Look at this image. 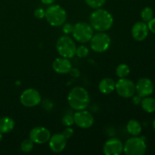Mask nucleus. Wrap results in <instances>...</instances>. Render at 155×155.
<instances>
[{
  "label": "nucleus",
  "instance_id": "obj_1",
  "mask_svg": "<svg viewBox=\"0 0 155 155\" xmlns=\"http://www.w3.org/2000/svg\"><path fill=\"white\" fill-rule=\"evenodd\" d=\"M89 21L93 30L98 32H105L112 27L114 18L110 12L100 8L91 14Z\"/></svg>",
  "mask_w": 155,
  "mask_h": 155
},
{
  "label": "nucleus",
  "instance_id": "obj_2",
  "mask_svg": "<svg viewBox=\"0 0 155 155\" xmlns=\"http://www.w3.org/2000/svg\"><path fill=\"white\" fill-rule=\"evenodd\" d=\"M68 104L76 110H84L89 106L90 98L89 92L81 86H76L70 91L68 96Z\"/></svg>",
  "mask_w": 155,
  "mask_h": 155
},
{
  "label": "nucleus",
  "instance_id": "obj_3",
  "mask_svg": "<svg viewBox=\"0 0 155 155\" xmlns=\"http://www.w3.org/2000/svg\"><path fill=\"white\" fill-rule=\"evenodd\" d=\"M45 18L51 26L60 27L66 21L67 12L61 6L52 4L45 9Z\"/></svg>",
  "mask_w": 155,
  "mask_h": 155
},
{
  "label": "nucleus",
  "instance_id": "obj_4",
  "mask_svg": "<svg viewBox=\"0 0 155 155\" xmlns=\"http://www.w3.org/2000/svg\"><path fill=\"white\" fill-rule=\"evenodd\" d=\"M146 151V142L142 137L133 136L124 145V152L127 155H143Z\"/></svg>",
  "mask_w": 155,
  "mask_h": 155
},
{
  "label": "nucleus",
  "instance_id": "obj_5",
  "mask_svg": "<svg viewBox=\"0 0 155 155\" xmlns=\"http://www.w3.org/2000/svg\"><path fill=\"white\" fill-rule=\"evenodd\" d=\"M56 48L61 57L70 59L75 55L77 45L72 38L63 36L58 39Z\"/></svg>",
  "mask_w": 155,
  "mask_h": 155
},
{
  "label": "nucleus",
  "instance_id": "obj_6",
  "mask_svg": "<svg viewBox=\"0 0 155 155\" xmlns=\"http://www.w3.org/2000/svg\"><path fill=\"white\" fill-rule=\"evenodd\" d=\"M74 39L80 43L89 42L94 35V30L89 24L79 22L74 26L72 32Z\"/></svg>",
  "mask_w": 155,
  "mask_h": 155
},
{
  "label": "nucleus",
  "instance_id": "obj_7",
  "mask_svg": "<svg viewBox=\"0 0 155 155\" xmlns=\"http://www.w3.org/2000/svg\"><path fill=\"white\" fill-rule=\"evenodd\" d=\"M89 42L92 51L97 53H102L108 49L111 43V39L104 32H98L92 36Z\"/></svg>",
  "mask_w": 155,
  "mask_h": 155
},
{
  "label": "nucleus",
  "instance_id": "obj_8",
  "mask_svg": "<svg viewBox=\"0 0 155 155\" xmlns=\"http://www.w3.org/2000/svg\"><path fill=\"white\" fill-rule=\"evenodd\" d=\"M115 90L120 97L132 98L136 94V84L130 79L119 78L115 83Z\"/></svg>",
  "mask_w": 155,
  "mask_h": 155
},
{
  "label": "nucleus",
  "instance_id": "obj_9",
  "mask_svg": "<svg viewBox=\"0 0 155 155\" xmlns=\"http://www.w3.org/2000/svg\"><path fill=\"white\" fill-rule=\"evenodd\" d=\"M20 101L26 107H36L41 102L40 93L33 88L27 89L21 95Z\"/></svg>",
  "mask_w": 155,
  "mask_h": 155
},
{
  "label": "nucleus",
  "instance_id": "obj_10",
  "mask_svg": "<svg viewBox=\"0 0 155 155\" xmlns=\"http://www.w3.org/2000/svg\"><path fill=\"white\" fill-rule=\"evenodd\" d=\"M74 124L82 129H89L94 124V117L88 110H77L74 114Z\"/></svg>",
  "mask_w": 155,
  "mask_h": 155
},
{
  "label": "nucleus",
  "instance_id": "obj_11",
  "mask_svg": "<svg viewBox=\"0 0 155 155\" xmlns=\"http://www.w3.org/2000/svg\"><path fill=\"white\" fill-rule=\"evenodd\" d=\"M51 137V133L47 128L43 127H36L30 132V139L34 144L42 145L48 142Z\"/></svg>",
  "mask_w": 155,
  "mask_h": 155
},
{
  "label": "nucleus",
  "instance_id": "obj_12",
  "mask_svg": "<svg viewBox=\"0 0 155 155\" xmlns=\"http://www.w3.org/2000/svg\"><path fill=\"white\" fill-rule=\"evenodd\" d=\"M154 90L153 82L147 77H142L136 83V93L142 98L150 96Z\"/></svg>",
  "mask_w": 155,
  "mask_h": 155
},
{
  "label": "nucleus",
  "instance_id": "obj_13",
  "mask_svg": "<svg viewBox=\"0 0 155 155\" xmlns=\"http://www.w3.org/2000/svg\"><path fill=\"white\" fill-rule=\"evenodd\" d=\"M124 151V144L117 138H111L104 143L103 152L105 155H120Z\"/></svg>",
  "mask_w": 155,
  "mask_h": 155
},
{
  "label": "nucleus",
  "instance_id": "obj_14",
  "mask_svg": "<svg viewBox=\"0 0 155 155\" xmlns=\"http://www.w3.org/2000/svg\"><path fill=\"white\" fill-rule=\"evenodd\" d=\"M148 24L144 21H138L132 27V36L137 42H142L148 36Z\"/></svg>",
  "mask_w": 155,
  "mask_h": 155
},
{
  "label": "nucleus",
  "instance_id": "obj_15",
  "mask_svg": "<svg viewBox=\"0 0 155 155\" xmlns=\"http://www.w3.org/2000/svg\"><path fill=\"white\" fill-rule=\"evenodd\" d=\"M48 145L51 151L54 153H60L65 149L67 139L62 135V133H56L51 136L48 140Z\"/></svg>",
  "mask_w": 155,
  "mask_h": 155
},
{
  "label": "nucleus",
  "instance_id": "obj_16",
  "mask_svg": "<svg viewBox=\"0 0 155 155\" xmlns=\"http://www.w3.org/2000/svg\"><path fill=\"white\" fill-rule=\"evenodd\" d=\"M52 68L59 74H68L72 69L71 61L66 58H57L52 63Z\"/></svg>",
  "mask_w": 155,
  "mask_h": 155
},
{
  "label": "nucleus",
  "instance_id": "obj_17",
  "mask_svg": "<svg viewBox=\"0 0 155 155\" xmlns=\"http://www.w3.org/2000/svg\"><path fill=\"white\" fill-rule=\"evenodd\" d=\"M115 81L110 77H105L99 82L98 89L104 95H109L115 90Z\"/></svg>",
  "mask_w": 155,
  "mask_h": 155
},
{
  "label": "nucleus",
  "instance_id": "obj_18",
  "mask_svg": "<svg viewBox=\"0 0 155 155\" xmlns=\"http://www.w3.org/2000/svg\"><path fill=\"white\" fill-rule=\"evenodd\" d=\"M127 130L131 136H139L142 133V127L139 121L135 119H132L127 123Z\"/></svg>",
  "mask_w": 155,
  "mask_h": 155
},
{
  "label": "nucleus",
  "instance_id": "obj_19",
  "mask_svg": "<svg viewBox=\"0 0 155 155\" xmlns=\"http://www.w3.org/2000/svg\"><path fill=\"white\" fill-rule=\"evenodd\" d=\"M15 121L12 117H3L0 118V132L2 133H8L13 130Z\"/></svg>",
  "mask_w": 155,
  "mask_h": 155
},
{
  "label": "nucleus",
  "instance_id": "obj_20",
  "mask_svg": "<svg viewBox=\"0 0 155 155\" xmlns=\"http://www.w3.org/2000/svg\"><path fill=\"white\" fill-rule=\"evenodd\" d=\"M140 104L142 108L146 113L151 114L155 111V98L151 97V95L142 98Z\"/></svg>",
  "mask_w": 155,
  "mask_h": 155
},
{
  "label": "nucleus",
  "instance_id": "obj_21",
  "mask_svg": "<svg viewBox=\"0 0 155 155\" xmlns=\"http://www.w3.org/2000/svg\"><path fill=\"white\" fill-rule=\"evenodd\" d=\"M130 74V68L126 64H120L116 68V75L119 78H126Z\"/></svg>",
  "mask_w": 155,
  "mask_h": 155
},
{
  "label": "nucleus",
  "instance_id": "obj_22",
  "mask_svg": "<svg viewBox=\"0 0 155 155\" xmlns=\"http://www.w3.org/2000/svg\"><path fill=\"white\" fill-rule=\"evenodd\" d=\"M141 18L142 21L148 23L154 18V12L153 9L150 7H145L141 12Z\"/></svg>",
  "mask_w": 155,
  "mask_h": 155
},
{
  "label": "nucleus",
  "instance_id": "obj_23",
  "mask_svg": "<svg viewBox=\"0 0 155 155\" xmlns=\"http://www.w3.org/2000/svg\"><path fill=\"white\" fill-rule=\"evenodd\" d=\"M34 143L30 139H24L21 144V150L24 153H29L33 149Z\"/></svg>",
  "mask_w": 155,
  "mask_h": 155
},
{
  "label": "nucleus",
  "instance_id": "obj_24",
  "mask_svg": "<svg viewBox=\"0 0 155 155\" xmlns=\"http://www.w3.org/2000/svg\"><path fill=\"white\" fill-rule=\"evenodd\" d=\"M107 0H85L88 6L93 9H98L104 5Z\"/></svg>",
  "mask_w": 155,
  "mask_h": 155
},
{
  "label": "nucleus",
  "instance_id": "obj_25",
  "mask_svg": "<svg viewBox=\"0 0 155 155\" xmlns=\"http://www.w3.org/2000/svg\"><path fill=\"white\" fill-rule=\"evenodd\" d=\"M89 54V50L85 45H80L79 47H77V49H76V54L75 55H77V57L80 58H86Z\"/></svg>",
  "mask_w": 155,
  "mask_h": 155
},
{
  "label": "nucleus",
  "instance_id": "obj_26",
  "mask_svg": "<svg viewBox=\"0 0 155 155\" xmlns=\"http://www.w3.org/2000/svg\"><path fill=\"white\" fill-rule=\"evenodd\" d=\"M62 124L65 127H71L74 124V116L71 114H66L62 118Z\"/></svg>",
  "mask_w": 155,
  "mask_h": 155
},
{
  "label": "nucleus",
  "instance_id": "obj_27",
  "mask_svg": "<svg viewBox=\"0 0 155 155\" xmlns=\"http://www.w3.org/2000/svg\"><path fill=\"white\" fill-rule=\"evenodd\" d=\"M73 29H74V26L72 24H69V23H65L63 24L62 31L64 34H70V33H72Z\"/></svg>",
  "mask_w": 155,
  "mask_h": 155
},
{
  "label": "nucleus",
  "instance_id": "obj_28",
  "mask_svg": "<svg viewBox=\"0 0 155 155\" xmlns=\"http://www.w3.org/2000/svg\"><path fill=\"white\" fill-rule=\"evenodd\" d=\"M74 130H73L71 127H67V128H65L64 130L62 135H63L67 139H68L74 136Z\"/></svg>",
  "mask_w": 155,
  "mask_h": 155
},
{
  "label": "nucleus",
  "instance_id": "obj_29",
  "mask_svg": "<svg viewBox=\"0 0 155 155\" xmlns=\"http://www.w3.org/2000/svg\"><path fill=\"white\" fill-rule=\"evenodd\" d=\"M45 10H44L43 8H36L34 12V16L36 17L38 19H42V18H45Z\"/></svg>",
  "mask_w": 155,
  "mask_h": 155
},
{
  "label": "nucleus",
  "instance_id": "obj_30",
  "mask_svg": "<svg viewBox=\"0 0 155 155\" xmlns=\"http://www.w3.org/2000/svg\"><path fill=\"white\" fill-rule=\"evenodd\" d=\"M148 24V27L149 31H151V33H153L155 34V18H153L151 21H148L147 23Z\"/></svg>",
  "mask_w": 155,
  "mask_h": 155
},
{
  "label": "nucleus",
  "instance_id": "obj_31",
  "mask_svg": "<svg viewBox=\"0 0 155 155\" xmlns=\"http://www.w3.org/2000/svg\"><path fill=\"white\" fill-rule=\"evenodd\" d=\"M142 98L141 96H139V95H133V102L135 104H139L142 101Z\"/></svg>",
  "mask_w": 155,
  "mask_h": 155
},
{
  "label": "nucleus",
  "instance_id": "obj_32",
  "mask_svg": "<svg viewBox=\"0 0 155 155\" xmlns=\"http://www.w3.org/2000/svg\"><path fill=\"white\" fill-rule=\"evenodd\" d=\"M40 1L42 4L46 5H50L54 4L55 0H40Z\"/></svg>",
  "mask_w": 155,
  "mask_h": 155
},
{
  "label": "nucleus",
  "instance_id": "obj_33",
  "mask_svg": "<svg viewBox=\"0 0 155 155\" xmlns=\"http://www.w3.org/2000/svg\"><path fill=\"white\" fill-rule=\"evenodd\" d=\"M152 126H153V128H154V131H155V118H154V120H153V124H152Z\"/></svg>",
  "mask_w": 155,
  "mask_h": 155
},
{
  "label": "nucleus",
  "instance_id": "obj_34",
  "mask_svg": "<svg viewBox=\"0 0 155 155\" xmlns=\"http://www.w3.org/2000/svg\"><path fill=\"white\" fill-rule=\"evenodd\" d=\"M2 133L1 132H0V142H1V141H2Z\"/></svg>",
  "mask_w": 155,
  "mask_h": 155
}]
</instances>
